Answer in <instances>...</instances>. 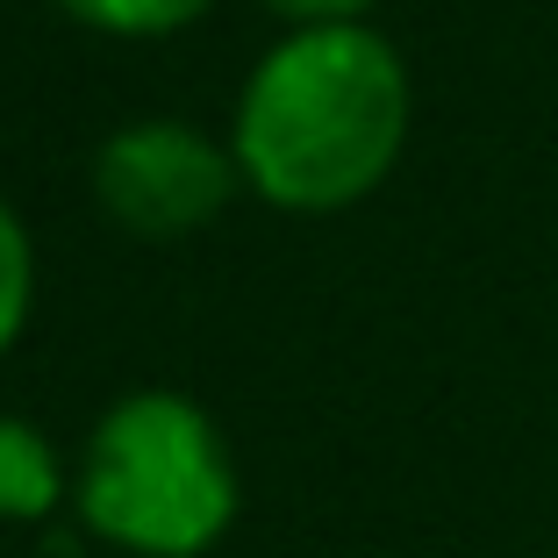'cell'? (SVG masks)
<instances>
[{"instance_id": "7", "label": "cell", "mask_w": 558, "mask_h": 558, "mask_svg": "<svg viewBox=\"0 0 558 558\" xmlns=\"http://www.w3.org/2000/svg\"><path fill=\"white\" fill-rule=\"evenodd\" d=\"M258 8H272L294 29H329V22H365L379 0H258Z\"/></svg>"}, {"instance_id": "1", "label": "cell", "mask_w": 558, "mask_h": 558, "mask_svg": "<svg viewBox=\"0 0 558 558\" xmlns=\"http://www.w3.org/2000/svg\"><path fill=\"white\" fill-rule=\"evenodd\" d=\"M409 116V65L373 22L287 29L236 94L230 150L258 201L287 215H337L387 186Z\"/></svg>"}, {"instance_id": "6", "label": "cell", "mask_w": 558, "mask_h": 558, "mask_svg": "<svg viewBox=\"0 0 558 558\" xmlns=\"http://www.w3.org/2000/svg\"><path fill=\"white\" fill-rule=\"evenodd\" d=\"M29 308H36V244L22 230V215L0 201V359L29 329Z\"/></svg>"}, {"instance_id": "2", "label": "cell", "mask_w": 558, "mask_h": 558, "mask_svg": "<svg viewBox=\"0 0 558 558\" xmlns=\"http://www.w3.org/2000/svg\"><path fill=\"white\" fill-rule=\"evenodd\" d=\"M72 509L100 544L130 558H201L230 537L244 487L201 401L172 387H136L86 429Z\"/></svg>"}, {"instance_id": "3", "label": "cell", "mask_w": 558, "mask_h": 558, "mask_svg": "<svg viewBox=\"0 0 558 558\" xmlns=\"http://www.w3.org/2000/svg\"><path fill=\"white\" fill-rule=\"evenodd\" d=\"M244 186L236 150L215 144L194 122H122L108 144L94 150V201L100 215L130 236L172 244V236L208 230L230 208V194Z\"/></svg>"}, {"instance_id": "4", "label": "cell", "mask_w": 558, "mask_h": 558, "mask_svg": "<svg viewBox=\"0 0 558 558\" xmlns=\"http://www.w3.org/2000/svg\"><path fill=\"white\" fill-rule=\"evenodd\" d=\"M65 459L29 415H0V523H50L65 509Z\"/></svg>"}, {"instance_id": "5", "label": "cell", "mask_w": 558, "mask_h": 558, "mask_svg": "<svg viewBox=\"0 0 558 558\" xmlns=\"http://www.w3.org/2000/svg\"><path fill=\"white\" fill-rule=\"evenodd\" d=\"M50 8H65L72 22L100 36H172L186 22H201L215 0H50Z\"/></svg>"}]
</instances>
